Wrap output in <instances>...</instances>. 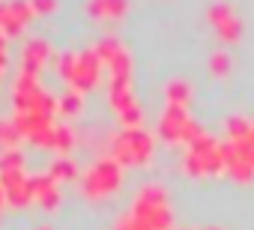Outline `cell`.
<instances>
[{
	"instance_id": "cell-12",
	"label": "cell",
	"mask_w": 254,
	"mask_h": 230,
	"mask_svg": "<svg viewBox=\"0 0 254 230\" xmlns=\"http://www.w3.org/2000/svg\"><path fill=\"white\" fill-rule=\"evenodd\" d=\"M51 176H54V182H60V179H75V176H78V168L72 165V159L60 156V159L51 165Z\"/></svg>"
},
{
	"instance_id": "cell-2",
	"label": "cell",
	"mask_w": 254,
	"mask_h": 230,
	"mask_svg": "<svg viewBox=\"0 0 254 230\" xmlns=\"http://www.w3.org/2000/svg\"><path fill=\"white\" fill-rule=\"evenodd\" d=\"M153 150H156V141L147 129H123L114 138L111 159L120 162L123 168H141L153 159Z\"/></svg>"
},
{
	"instance_id": "cell-8",
	"label": "cell",
	"mask_w": 254,
	"mask_h": 230,
	"mask_svg": "<svg viewBox=\"0 0 254 230\" xmlns=\"http://www.w3.org/2000/svg\"><path fill=\"white\" fill-rule=\"evenodd\" d=\"M224 173H227L230 179H236V182H251V179H254V168H251L245 159H239V156L230 150V144H224Z\"/></svg>"
},
{
	"instance_id": "cell-19",
	"label": "cell",
	"mask_w": 254,
	"mask_h": 230,
	"mask_svg": "<svg viewBox=\"0 0 254 230\" xmlns=\"http://www.w3.org/2000/svg\"><path fill=\"white\" fill-rule=\"evenodd\" d=\"M33 6H36L39 12H51V9H54V0H33Z\"/></svg>"
},
{
	"instance_id": "cell-1",
	"label": "cell",
	"mask_w": 254,
	"mask_h": 230,
	"mask_svg": "<svg viewBox=\"0 0 254 230\" xmlns=\"http://www.w3.org/2000/svg\"><path fill=\"white\" fill-rule=\"evenodd\" d=\"M183 171L189 176H212L224 171V144H218V138L212 135H200L186 147L183 156Z\"/></svg>"
},
{
	"instance_id": "cell-15",
	"label": "cell",
	"mask_w": 254,
	"mask_h": 230,
	"mask_svg": "<svg viewBox=\"0 0 254 230\" xmlns=\"http://www.w3.org/2000/svg\"><path fill=\"white\" fill-rule=\"evenodd\" d=\"M72 144H75V135H72V129H66V126L54 129V150H60V156H66V153L72 150Z\"/></svg>"
},
{
	"instance_id": "cell-4",
	"label": "cell",
	"mask_w": 254,
	"mask_h": 230,
	"mask_svg": "<svg viewBox=\"0 0 254 230\" xmlns=\"http://www.w3.org/2000/svg\"><path fill=\"white\" fill-rule=\"evenodd\" d=\"M159 135L171 144H191L194 138L203 135V129L191 120L189 108H177V105H165V114L159 120Z\"/></svg>"
},
{
	"instance_id": "cell-11",
	"label": "cell",
	"mask_w": 254,
	"mask_h": 230,
	"mask_svg": "<svg viewBox=\"0 0 254 230\" xmlns=\"http://www.w3.org/2000/svg\"><path fill=\"white\" fill-rule=\"evenodd\" d=\"M233 72V57L227 51H212L209 54V75L215 78H227Z\"/></svg>"
},
{
	"instance_id": "cell-10",
	"label": "cell",
	"mask_w": 254,
	"mask_h": 230,
	"mask_svg": "<svg viewBox=\"0 0 254 230\" xmlns=\"http://www.w3.org/2000/svg\"><path fill=\"white\" fill-rule=\"evenodd\" d=\"M129 9V0H90V12L96 18H120Z\"/></svg>"
},
{
	"instance_id": "cell-20",
	"label": "cell",
	"mask_w": 254,
	"mask_h": 230,
	"mask_svg": "<svg viewBox=\"0 0 254 230\" xmlns=\"http://www.w3.org/2000/svg\"><path fill=\"white\" fill-rule=\"evenodd\" d=\"M3 203H6V191L0 188V212H3Z\"/></svg>"
},
{
	"instance_id": "cell-18",
	"label": "cell",
	"mask_w": 254,
	"mask_h": 230,
	"mask_svg": "<svg viewBox=\"0 0 254 230\" xmlns=\"http://www.w3.org/2000/svg\"><path fill=\"white\" fill-rule=\"evenodd\" d=\"M39 203H42L45 209H57V203H60V194H57V188H54V191H48V194H45Z\"/></svg>"
},
{
	"instance_id": "cell-21",
	"label": "cell",
	"mask_w": 254,
	"mask_h": 230,
	"mask_svg": "<svg viewBox=\"0 0 254 230\" xmlns=\"http://www.w3.org/2000/svg\"><path fill=\"white\" fill-rule=\"evenodd\" d=\"M203 230H224V227H203Z\"/></svg>"
},
{
	"instance_id": "cell-3",
	"label": "cell",
	"mask_w": 254,
	"mask_h": 230,
	"mask_svg": "<svg viewBox=\"0 0 254 230\" xmlns=\"http://www.w3.org/2000/svg\"><path fill=\"white\" fill-rule=\"evenodd\" d=\"M120 182H123V165L108 156V159H99V162L87 171V176H84V182H81V191H84L90 200H99V197H108L111 191H117Z\"/></svg>"
},
{
	"instance_id": "cell-17",
	"label": "cell",
	"mask_w": 254,
	"mask_h": 230,
	"mask_svg": "<svg viewBox=\"0 0 254 230\" xmlns=\"http://www.w3.org/2000/svg\"><path fill=\"white\" fill-rule=\"evenodd\" d=\"M57 108H60L63 114H78V111H81V96H78V93H69V96L60 99Z\"/></svg>"
},
{
	"instance_id": "cell-5",
	"label": "cell",
	"mask_w": 254,
	"mask_h": 230,
	"mask_svg": "<svg viewBox=\"0 0 254 230\" xmlns=\"http://www.w3.org/2000/svg\"><path fill=\"white\" fill-rule=\"evenodd\" d=\"M206 18H209L215 36H218L221 42H230V45H233V42H239V39L245 36V21H242V15L236 12V6L227 3V0H215V3H209Z\"/></svg>"
},
{
	"instance_id": "cell-14",
	"label": "cell",
	"mask_w": 254,
	"mask_h": 230,
	"mask_svg": "<svg viewBox=\"0 0 254 230\" xmlns=\"http://www.w3.org/2000/svg\"><path fill=\"white\" fill-rule=\"evenodd\" d=\"M45 54H48V45L45 42H30V48H27V72H33L36 66H42V60H45Z\"/></svg>"
},
{
	"instance_id": "cell-9",
	"label": "cell",
	"mask_w": 254,
	"mask_h": 230,
	"mask_svg": "<svg viewBox=\"0 0 254 230\" xmlns=\"http://www.w3.org/2000/svg\"><path fill=\"white\" fill-rule=\"evenodd\" d=\"M165 102H168V105H177V108H189V105H191V84L183 81V78L168 81V87H165Z\"/></svg>"
},
{
	"instance_id": "cell-7",
	"label": "cell",
	"mask_w": 254,
	"mask_h": 230,
	"mask_svg": "<svg viewBox=\"0 0 254 230\" xmlns=\"http://www.w3.org/2000/svg\"><path fill=\"white\" fill-rule=\"evenodd\" d=\"M99 72H102V57L96 51H87V54L75 57V69H72L69 81L75 84V90H87L99 81Z\"/></svg>"
},
{
	"instance_id": "cell-22",
	"label": "cell",
	"mask_w": 254,
	"mask_h": 230,
	"mask_svg": "<svg viewBox=\"0 0 254 230\" xmlns=\"http://www.w3.org/2000/svg\"><path fill=\"white\" fill-rule=\"evenodd\" d=\"M39 230H48V227H39Z\"/></svg>"
},
{
	"instance_id": "cell-6",
	"label": "cell",
	"mask_w": 254,
	"mask_h": 230,
	"mask_svg": "<svg viewBox=\"0 0 254 230\" xmlns=\"http://www.w3.org/2000/svg\"><path fill=\"white\" fill-rule=\"evenodd\" d=\"M129 215L138 218L147 230H171V224H174L171 203H165V206H153V203H144V200L135 197V206H132Z\"/></svg>"
},
{
	"instance_id": "cell-16",
	"label": "cell",
	"mask_w": 254,
	"mask_h": 230,
	"mask_svg": "<svg viewBox=\"0 0 254 230\" xmlns=\"http://www.w3.org/2000/svg\"><path fill=\"white\" fill-rule=\"evenodd\" d=\"M18 129H15V123H0V147H6V150H15V144H18Z\"/></svg>"
},
{
	"instance_id": "cell-13",
	"label": "cell",
	"mask_w": 254,
	"mask_h": 230,
	"mask_svg": "<svg viewBox=\"0 0 254 230\" xmlns=\"http://www.w3.org/2000/svg\"><path fill=\"white\" fill-rule=\"evenodd\" d=\"M24 168V156L18 150H6L3 156H0V173H15Z\"/></svg>"
}]
</instances>
